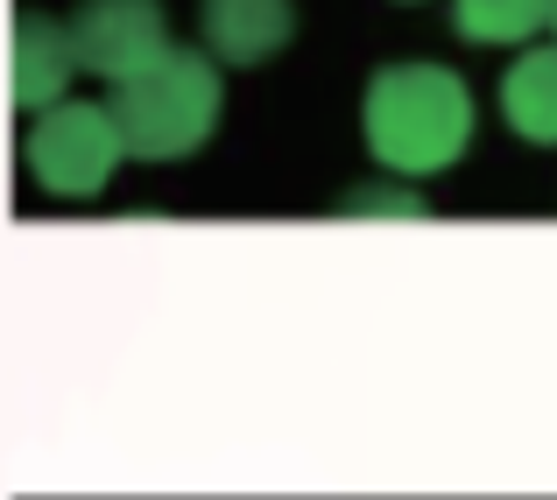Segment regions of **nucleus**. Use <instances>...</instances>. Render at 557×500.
I'll return each instance as SVG.
<instances>
[{"mask_svg": "<svg viewBox=\"0 0 557 500\" xmlns=\"http://www.w3.org/2000/svg\"><path fill=\"white\" fill-rule=\"evenodd\" d=\"M28 176L57 198H92L127 155V135L113 121V107H92V99H64V107L36 113L28 127Z\"/></svg>", "mask_w": 557, "mask_h": 500, "instance_id": "7ed1b4c3", "label": "nucleus"}, {"mask_svg": "<svg viewBox=\"0 0 557 500\" xmlns=\"http://www.w3.org/2000/svg\"><path fill=\"white\" fill-rule=\"evenodd\" d=\"M502 121L536 149H557V42L550 50H522L502 71Z\"/></svg>", "mask_w": 557, "mask_h": 500, "instance_id": "0eeeda50", "label": "nucleus"}, {"mask_svg": "<svg viewBox=\"0 0 557 500\" xmlns=\"http://www.w3.org/2000/svg\"><path fill=\"white\" fill-rule=\"evenodd\" d=\"M78 64V42H71V22H50V14L28 8L14 22V107L22 113H50L64 107V85Z\"/></svg>", "mask_w": 557, "mask_h": 500, "instance_id": "423d86ee", "label": "nucleus"}, {"mask_svg": "<svg viewBox=\"0 0 557 500\" xmlns=\"http://www.w3.org/2000/svg\"><path fill=\"white\" fill-rule=\"evenodd\" d=\"M550 36H557V0H550Z\"/></svg>", "mask_w": 557, "mask_h": 500, "instance_id": "1a4fd4ad", "label": "nucleus"}, {"mask_svg": "<svg viewBox=\"0 0 557 500\" xmlns=\"http://www.w3.org/2000/svg\"><path fill=\"white\" fill-rule=\"evenodd\" d=\"M368 149L395 176H431L451 170L473 141V92L445 64H388L368 85Z\"/></svg>", "mask_w": 557, "mask_h": 500, "instance_id": "f257e3e1", "label": "nucleus"}, {"mask_svg": "<svg viewBox=\"0 0 557 500\" xmlns=\"http://www.w3.org/2000/svg\"><path fill=\"white\" fill-rule=\"evenodd\" d=\"M198 28H205L212 64L247 71V64H269L297 36V0H205Z\"/></svg>", "mask_w": 557, "mask_h": 500, "instance_id": "39448f33", "label": "nucleus"}, {"mask_svg": "<svg viewBox=\"0 0 557 500\" xmlns=\"http://www.w3.org/2000/svg\"><path fill=\"white\" fill-rule=\"evenodd\" d=\"M113 121L127 135V155L141 163H177L219 121V64L198 50H170L156 71L113 92Z\"/></svg>", "mask_w": 557, "mask_h": 500, "instance_id": "f03ea898", "label": "nucleus"}, {"mask_svg": "<svg viewBox=\"0 0 557 500\" xmlns=\"http://www.w3.org/2000/svg\"><path fill=\"white\" fill-rule=\"evenodd\" d=\"M466 42H530L550 28V0H451Z\"/></svg>", "mask_w": 557, "mask_h": 500, "instance_id": "6e6552de", "label": "nucleus"}, {"mask_svg": "<svg viewBox=\"0 0 557 500\" xmlns=\"http://www.w3.org/2000/svg\"><path fill=\"white\" fill-rule=\"evenodd\" d=\"M71 42H78V64L92 71V78H107L113 92L135 85L141 71H156L177 50L156 0H85V8L71 14Z\"/></svg>", "mask_w": 557, "mask_h": 500, "instance_id": "20e7f679", "label": "nucleus"}]
</instances>
